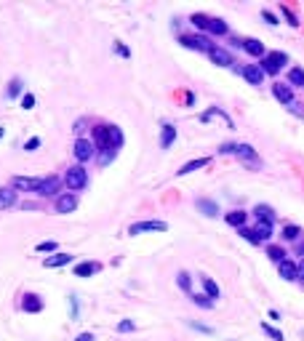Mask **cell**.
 <instances>
[{
  "mask_svg": "<svg viewBox=\"0 0 304 341\" xmlns=\"http://www.w3.org/2000/svg\"><path fill=\"white\" fill-rule=\"evenodd\" d=\"M195 205H198V211H200L203 216H208V219H211V216H216V213H219V208H216V203H214V200L198 197V203H195Z\"/></svg>",
  "mask_w": 304,
  "mask_h": 341,
  "instance_id": "cell-23",
  "label": "cell"
},
{
  "mask_svg": "<svg viewBox=\"0 0 304 341\" xmlns=\"http://www.w3.org/2000/svg\"><path fill=\"white\" fill-rule=\"evenodd\" d=\"M19 91H21V80H19V77H13V80L8 83V91H5V96L13 99V96H19Z\"/></svg>",
  "mask_w": 304,
  "mask_h": 341,
  "instance_id": "cell-37",
  "label": "cell"
},
{
  "mask_svg": "<svg viewBox=\"0 0 304 341\" xmlns=\"http://www.w3.org/2000/svg\"><path fill=\"white\" fill-rule=\"evenodd\" d=\"M238 158L243 160V166H248V168H256V170L262 168V158L256 155V150L251 144H238Z\"/></svg>",
  "mask_w": 304,
  "mask_h": 341,
  "instance_id": "cell-3",
  "label": "cell"
},
{
  "mask_svg": "<svg viewBox=\"0 0 304 341\" xmlns=\"http://www.w3.org/2000/svg\"><path fill=\"white\" fill-rule=\"evenodd\" d=\"M118 331L120 333H131V331H136V323L134 320H120L118 323Z\"/></svg>",
  "mask_w": 304,
  "mask_h": 341,
  "instance_id": "cell-39",
  "label": "cell"
},
{
  "mask_svg": "<svg viewBox=\"0 0 304 341\" xmlns=\"http://www.w3.org/2000/svg\"><path fill=\"white\" fill-rule=\"evenodd\" d=\"M179 43L184 45V48H192V51H211V43H208V37L203 35H182L179 37Z\"/></svg>",
  "mask_w": 304,
  "mask_h": 341,
  "instance_id": "cell-5",
  "label": "cell"
},
{
  "mask_svg": "<svg viewBox=\"0 0 304 341\" xmlns=\"http://www.w3.org/2000/svg\"><path fill=\"white\" fill-rule=\"evenodd\" d=\"M110 147L112 150H120L123 147V131L118 126H110Z\"/></svg>",
  "mask_w": 304,
  "mask_h": 341,
  "instance_id": "cell-30",
  "label": "cell"
},
{
  "mask_svg": "<svg viewBox=\"0 0 304 341\" xmlns=\"http://www.w3.org/2000/svg\"><path fill=\"white\" fill-rule=\"evenodd\" d=\"M208 32H211V35H227L230 27L224 24L222 19H211V21H208Z\"/></svg>",
  "mask_w": 304,
  "mask_h": 341,
  "instance_id": "cell-28",
  "label": "cell"
},
{
  "mask_svg": "<svg viewBox=\"0 0 304 341\" xmlns=\"http://www.w3.org/2000/svg\"><path fill=\"white\" fill-rule=\"evenodd\" d=\"M288 85L291 88H304V69H299V67L288 69Z\"/></svg>",
  "mask_w": 304,
  "mask_h": 341,
  "instance_id": "cell-24",
  "label": "cell"
},
{
  "mask_svg": "<svg viewBox=\"0 0 304 341\" xmlns=\"http://www.w3.org/2000/svg\"><path fill=\"white\" fill-rule=\"evenodd\" d=\"M174 142H176V128L174 126H163V131H160V147H163V150H168Z\"/></svg>",
  "mask_w": 304,
  "mask_h": 341,
  "instance_id": "cell-25",
  "label": "cell"
},
{
  "mask_svg": "<svg viewBox=\"0 0 304 341\" xmlns=\"http://www.w3.org/2000/svg\"><path fill=\"white\" fill-rule=\"evenodd\" d=\"M21 208H24V211H35L37 205H35V203H21Z\"/></svg>",
  "mask_w": 304,
  "mask_h": 341,
  "instance_id": "cell-51",
  "label": "cell"
},
{
  "mask_svg": "<svg viewBox=\"0 0 304 341\" xmlns=\"http://www.w3.org/2000/svg\"><path fill=\"white\" fill-rule=\"evenodd\" d=\"M267 256H270V261H275V264H283V261H286V251L280 245H270Z\"/></svg>",
  "mask_w": 304,
  "mask_h": 341,
  "instance_id": "cell-29",
  "label": "cell"
},
{
  "mask_svg": "<svg viewBox=\"0 0 304 341\" xmlns=\"http://www.w3.org/2000/svg\"><path fill=\"white\" fill-rule=\"evenodd\" d=\"M176 285H179L182 291L190 293V288H192V277L187 275V272H179V275H176Z\"/></svg>",
  "mask_w": 304,
  "mask_h": 341,
  "instance_id": "cell-34",
  "label": "cell"
},
{
  "mask_svg": "<svg viewBox=\"0 0 304 341\" xmlns=\"http://www.w3.org/2000/svg\"><path fill=\"white\" fill-rule=\"evenodd\" d=\"M93 150H96V155L112 150L110 147V126H96L93 128Z\"/></svg>",
  "mask_w": 304,
  "mask_h": 341,
  "instance_id": "cell-4",
  "label": "cell"
},
{
  "mask_svg": "<svg viewBox=\"0 0 304 341\" xmlns=\"http://www.w3.org/2000/svg\"><path fill=\"white\" fill-rule=\"evenodd\" d=\"M190 325H192L195 331H200V333H214L211 328H206V325H200V323H190Z\"/></svg>",
  "mask_w": 304,
  "mask_h": 341,
  "instance_id": "cell-48",
  "label": "cell"
},
{
  "mask_svg": "<svg viewBox=\"0 0 304 341\" xmlns=\"http://www.w3.org/2000/svg\"><path fill=\"white\" fill-rule=\"evenodd\" d=\"M0 139H3V128H0Z\"/></svg>",
  "mask_w": 304,
  "mask_h": 341,
  "instance_id": "cell-53",
  "label": "cell"
},
{
  "mask_svg": "<svg viewBox=\"0 0 304 341\" xmlns=\"http://www.w3.org/2000/svg\"><path fill=\"white\" fill-rule=\"evenodd\" d=\"M296 269H299V277H296V280L304 283V261H299V264H296Z\"/></svg>",
  "mask_w": 304,
  "mask_h": 341,
  "instance_id": "cell-50",
  "label": "cell"
},
{
  "mask_svg": "<svg viewBox=\"0 0 304 341\" xmlns=\"http://www.w3.org/2000/svg\"><path fill=\"white\" fill-rule=\"evenodd\" d=\"M299 253H302V256H304V243H302V245H299Z\"/></svg>",
  "mask_w": 304,
  "mask_h": 341,
  "instance_id": "cell-52",
  "label": "cell"
},
{
  "mask_svg": "<svg viewBox=\"0 0 304 341\" xmlns=\"http://www.w3.org/2000/svg\"><path fill=\"white\" fill-rule=\"evenodd\" d=\"M115 155H118V150H107V152H99V163L101 166H107V163H110Z\"/></svg>",
  "mask_w": 304,
  "mask_h": 341,
  "instance_id": "cell-43",
  "label": "cell"
},
{
  "mask_svg": "<svg viewBox=\"0 0 304 341\" xmlns=\"http://www.w3.org/2000/svg\"><path fill=\"white\" fill-rule=\"evenodd\" d=\"M21 107H24V110H32V107H35V96L27 94L24 99H21Z\"/></svg>",
  "mask_w": 304,
  "mask_h": 341,
  "instance_id": "cell-45",
  "label": "cell"
},
{
  "mask_svg": "<svg viewBox=\"0 0 304 341\" xmlns=\"http://www.w3.org/2000/svg\"><path fill=\"white\" fill-rule=\"evenodd\" d=\"M262 331H264V333H267V336H270L272 341H283V333H280L278 328H272V325H270V323H262Z\"/></svg>",
  "mask_w": 304,
  "mask_h": 341,
  "instance_id": "cell-35",
  "label": "cell"
},
{
  "mask_svg": "<svg viewBox=\"0 0 304 341\" xmlns=\"http://www.w3.org/2000/svg\"><path fill=\"white\" fill-rule=\"evenodd\" d=\"M219 152H222V155H238V144L227 142V144H222V147H219Z\"/></svg>",
  "mask_w": 304,
  "mask_h": 341,
  "instance_id": "cell-44",
  "label": "cell"
},
{
  "mask_svg": "<svg viewBox=\"0 0 304 341\" xmlns=\"http://www.w3.org/2000/svg\"><path fill=\"white\" fill-rule=\"evenodd\" d=\"M115 51H118L120 56H126V59L131 56V51H128V48H126V45H123V43H115Z\"/></svg>",
  "mask_w": 304,
  "mask_h": 341,
  "instance_id": "cell-47",
  "label": "cell"
},
{
  "mask_svg": "<svg viewBox=\"0 0 304 341\" xmlns=\"http://www.w3.org/2000/svg\"><path fill=\"white\" fill-rule=\"evenodd\" d=\"M168 224L166 221H136L128 227V235H142V232H166Z\"/></svg>",
  "mask_w": 304,
  "mask_h": 341,
  "instance_id": "cell-6",
  "label": "cell"
},
{
  "mask_svg": "<svg viewBox=\"0 0 304 341\" xmlns=\"http://www.w3.org/2000/svg\"><path fill=\"white\" fill-rule=\"evenodd\" d=\"M243 48L251 53V56H256V59H264V56H267V51H264V43L256 40V37H251V40H243Z\"/></svg>",
  "mask_w": 304,
  "mask_h": 341,
  "instance_id": "cell-18",
  "label": "cell"
},
{
  "mask_svg": "<svg viewBox=\"0 0 304 341\" xmlns=\"http://www.w3.org/2000/svg\"><path fill=\"white\" fill-rule=\"evenodd\" d=\"M21 309H24V312H40V309H43L40 296H37V293H27L24 301H21Z\"/></svg>",
  "mask_w": 304,
  "mask_h": 341,
  "instance_id": "cell-21",
  "label": "cell"
},
{
  "mask_svg": "<svg viewBox=\"0 0 304 341\" xmlns=\"http://www.w3.org/2000/svg\"><path fill=\"white\" fill-rule=\"evenodd\" d=\"M254 235L259 243H264V240H272V224H256L254 227Z\"/></svg>",
  "mask_w": 304,
  "mask_h": 341,
  "instance_id": "cell-27",
  "label": "cell"
},
{
  "mask_svg": "<svg viewBox=\"0 0 304 341\" xmlns=\"http://www.w3.org/2000/svg\"><path fill=\"white\" fill-rule=\"evenodd\" d=\"M299 235H302V229L296 227V224H288V227H283V232H280V237L288 240V243H291V240H296Z\"/></svg>",
  "mask_w": 304,
  "mask_h": 341,
  "instance_id": "cell-32",
  "label": "cell"
},
{
  "mask_svg": "<svg viewBox=\"0 0 304 341\" xmlns=\"http://www.w3.org/2000/svg\"><path fill=\"white\" fill-rule=\"evenodd\" d=\"M283 64H288V56L283 51H272V53H267V56L259 61V69L264 75H278L280 69H283Z\"/></svg>",
  "mask_w": 304,
  "mask_h": 341,
  "instance_id": "cell-1",
  "label": "cell"
},
{
  "mask_svg": "<svg viewBox=\"0 0 304 341\" xmlns=\"http://www.w3.org/2000/svg\"><path fill=\"white\" fill-rule=\"evenodd\" d=\"M240 237H243V240H248V243H254V245H259V240H256L254 229H248V227H243V229H240Z\"/></svg>",
  "mask_w": 304,
  "mask_h": 341,
  "instance_id": "cell-40",
  "label": "cell"
},
{
  "mask_svg": "<svg viewBox=\"0 0 304 341\" xmlns=\"http://www.w3.org/2000/svg\"><path fill=\"white\" fill-rule=\"evenodd\" d=\"M280 13H283V16L288 19V24H291V27H299V19H296V13L288 8V5H280Z\"/></svg>",
  "mask_w": 304,
  "mask_h": 341,
  "instance_id": "cell-38",
  "label": "cell"
},
{
  "mask_svg": "<svg viewBox=\"0 0 304 341\" xmlns=\"http://www.w3.org/2000/svg\"><path fill=\"white\" fill-rule=\"evenodd\" d=\"M278 269H280V277H283V280H296V277H299V269H296V264L291 259H286L283 264H278Z\"/></svg>",
  "mask_w": 304,
  "mask_h": 341,
  "instance_id": "cell-22",
  "label": "cell"
},
{
  "mask_svg": "<svg viewBox=\"0 0 304 341\" xmlns=\"http://www.w3.org/2000/svg\"><path fill=\"white\" fill-rule=\"evenodd\" d=\"M64 184L69 187V192L85 189V184H88V173H85V168L83 166H72L67 170V176H64Z\"/></svg>",
  "mask_w": 304,
  "mask_h": 341,
  "instance_id": "cell-2",
  "label": "cell"
},
{
  "mask_svg": "<svg viewBox=\"0 0 304 341\" xmlns=\"http://www.w3.org/2000/svg\"><path fill=\"white\" fill-rule=\"evenodd\" d=\"M192 301H195L198 307H203V309H211V307H214V301L208 299V296H203V293H192Z\"/></svg>",
  "mask_w": 304,
  "mask_h": 341,
  "instance_id": "cell-36",
  "label": "cell"
},
{
  "mask_svg": "<svg viewBox=\"0 0 304 341\" xmlns=\"http://www.w3.org/2000/svg\"><path fill=\"white\" fill-rule=\"evenodd\" d=\"M272 94L280 104H294V88L288 83H272Z\"/></svg>",
  "mask_w": 304,
  "mask_h": 341,
  "instance_id": "cell-11",
  "label": "cell"
},
{
  "mask_svg": "<svg viewBox=\"0 0 304 341\" xmlns=\"http://www.w3.org/2000/svg\"><path fill=\"white\" fill-rule=\"evenodd\" d=\"M72 150H75V158L80 160V163H88L93 155H96V150H93V144L88 142V139H77Z\"/></svg>",
  "mask_w": 304,
  "mask_h": 341,
  "instance_id": "cell-10",
  "label": "cell"
},
{
  "mask_svg": "<svg viewBox=\"0 0 304 341\" xmlns=\"http://www.w3.org/2000/svg\"><path fill=\"white\" fill-rule=\"evenodd\" d=\"M40 181L43 179H29V176H13V187H19V189H27V192H37L40 189Z\"/></svg>",
  "mask_w": 304,
  "mask_h": 341,
  "instance_id": "cell-14",
  "label": "cell"
},
{
  "mask_svg": "<svg viewBox=\"0 0 304 341\" xmlns=\"http://www.w3.org/2000/svg\"><path fill=\"white\" fill-rule=\"evenodd\" d=\"M37 251H40V253H53V251H56V243H53V240H45V243L37 245Z\"/></svg>",
  "mask_w": 304,
  "mask_h": 341,
  "instance_id": "cell-41",
  "label": "cell"
},
{
  "mask_svg": "<svg viewBox=\"0 0 304 341\" xmlns=\"http://www.w3.org/2000/svg\"><path fill=\"white\" fill-rule=\"evenodd\" d=\"M16 205V192H13V187H3L0 189V208H11Z\"/></svg>",
  "mask_w": 304,
  "mask_h": 341,
  "instance_id": "cell-26",
  "label": "cell"
},
{
  "mask_svg": "<svg viewBox=\"0 0 304 341\" xmlns=\"http://www.w3.org/2000/svg\"><path fill=\"white\" fill-rule=\"evenodd\" d=\"M72 261V253H56V256H48V259H43V267L45 269H53V267H64Z\"/></svg>",
  "mask_w": 304,
  "mask_h": 341,
  "instance_id": "cell-17",
  "label": "cell"
},
{
  "mask_svg": "<svg viewBox=\"0 0 304 341\" xmlns=\"http://www.w3.org/2000/svg\"><path fill=\"white\" fill-rule=\"evenodd\" d=\"M75 341H96V339H93V333H80Z\"/></svg>",
  "mask_w": 304,
  "mask_h": 341,
  "instance_id": "cell-49",
  "label": "cell"
},
{
  "mask_svg": "<svg viewBox=\"0 0 304 341\" xmlns=\"http://www.w3.org/2000/svg\"><path fill=\"white\" fill-rule=\"evenodd\" d=\"M224 221H227L230 227L243 229V227H246V221H248V213H246V211H230L227 216H224Z\"/></svg>",
  "mask_w": 304,
  "mask_h": 341,
  "instance_id": "cell-20",
  "label": "cell"
},
{
  "mask_svg": "<svg viewBox=\"0 0 304 341\" xmlns=\"http://www.w3.org/2000/svg\"><path fill=\"white\" fill-rule=\"evenodd\" d=\"M240 75H243L251 85H262V80H264V72L259 69V64H246L243 69H240Z\"/></svg>",
  "mask_w": 304,
  "mask_h": 341,
  "instance_id": "cell-13",
  "label": "cell"
},
{
  "mask_svg": "<svg viewBox=\"0 0 304 341\" xmlns=\"http://www.w3.org/2000/svg\"><path fill=\"white\" fill-rule=\"evenodd\" d=\"M203 288H206V296L208 299H219V285H216L214 280H211V277H203Z\"/></svg>",
  "mask_w": 304,
  "mask_h": 341,
  "instance_id": "cell-31",
  "label": "cell"
},
{
  "mask_svg": "<svg viewBox=\"0 0 304 341\" xmlns=\"http://www.w3.org/2000/svg\"><path fill=\"white\" fill-rule=\"evenodd\" d=\"M262 19L267 21V24H272V27H275V24H280V21H278V16H275V13H272L270 8H264V11H262Z\"/></svg>",
  "mask_w": 304,
  "mask_h": 341,
  "instance_id": "cell-42",
  "label": "cell"
},
{
  "mask_svg": "<svg viewBox=\"0 0 304 341\" xmlns=\"http://www.w3.org/2000/svg\"><path fill=\"white\" fill-rule=\"evenodd\" d=\"M254 219H256V224H275V211H272V205L259 203L254 208Z\"/></svg>",
  "mask_w": 304,
  "mask_h": 341,
  "instance_id": "cell-12",
  "label": "cell"
},
{
  "mask_svg": "<svg viewBox=\"0 0 304 341\" xmlns=\"http://www.w3.org/2000/svg\"><path fill=\"white\" fill-rule=\"evenodd\" d=\"M208 59H211L216 67H232V64H235V61H232V53L227 48H219V45H211Z\"/></svg>",
  "mask_w": 304,
  "mask_h": 341,
  "instance_id": "cell-8",
  "label": "cell"
},
{
  "mask_svg": "<svg viewBox=\"0 0 304 341\" xmlns=\"http://www.w3.org/2000/svg\"><path fill=\"white\" fill-rule=\"evenodd\" d=\"M190 21H192L198 29H208V21H211V16H206V13H192Z\"/></svg>",
  "mask_w": 304,
  "mask_h": 341,
  "instance_id": "cell-33",
  "label": "cell"
},
{
  "mask_svg": "<svg viewBox=\"0 0 304 341\" xmlns=\"http://www.w3.org/2000/svg\"><path fill=\"white\" fill-rule=\"evenodd\" d=\"M59 187H61V179H59V176H48V179L40 181L37 195H40V197H59Z\"/></svg>",
  "mask_w": 304,
  "mask_h": 341,
  "instance_id": "cell-9",
  "label": "cell"
},
{
  "mask_svg": "<svg viewBox=\"0 0 304 341\" xmlns=\"http://www.w3.org/2000/svg\"><path fill=\"white\" fill-rule=\"evenodd\" d=\"M211 118H222V120H224V126H227V128H232V120H230V115L224 112L222 107H211V110H208V112H203V115H200V123H208Z\"/></svg>",
  "mask_w": 304,
  "mask_h": 341,
  "instance_id": "cell-15",
  "label": "cell"
},
{
  "mask_svg": "<svg viewBox=\"0 0 304 341\" xmlns=\"http://www.w3.org/2000/svg\"><path fill=\"white\" fill-rule=\"evenodd\" d=\"M99 264L96 261H80V264L75 267V277H91V275H96L99 272Z\"/></svg>",
  "mask_w": 304,
  "mask_h": 341,
  "instance_id": "cell-19",
  "label": "cell"
},
{
  "mask_svg": "<svg viewBox=\"0 0 304 341\" xmlns=\"http://www.w3.org/2000/svg\"><path fill=\"white\" fill-rule=\"evenodd\" d=\"M37 147H40V139L32 136V139H29V142L24 144V150H27V152H32V150H37Z\"/></svg>",
  "mask_w": 304,
  "mask_h": 341,
  "instance_id": "cell-46",
  "label": "cell"
},
{
  "mask_svg": "<svg viewBox=\"0 0 304 341\" xmlns=\"http://www.w3.org/2000/svg\"><path fill=\"white\" fill-rule=\"evenodd\" d=\"M208 163H211V158H195V160H190V163H184L182 168L176 170L179 176H187V173H192V170H198V168H206Z\"/></svg>",
  "mask_w": 304,
  "mask_h": 341,
  "instance_id": "cell-16",
  "label": "cell"
},
{
  "mask_svg": "<svg viewBox=\"0 0 304 341\" xmlns=\"http://www.w3.org/2000/svg\"><path fill=\"white\" fill-rule=\"evenodd\" d=\"M53 208H56V213H72L77 208V195L75 192H61L56 197V203H53Z\"/></svg>",
  "mask_w": 304,
  "mask_h": 341,
  "instance_id": "cell-7",
  "label": "cell"
}]
</instances>
